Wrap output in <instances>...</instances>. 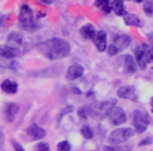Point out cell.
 Listing matches in <instances>:
<instances>
[{"label": "cell", "mask_w": 153, "mask_h": 151, "mask_svg": "<svg viewBox=\"0 0 153 151\" xmlns=\"http://www.w3.org/2000/svg\"><path fill=\"white\" fill-rule=\"evenodd\" d=\"M40 50L47 59L60 60L70 55V44L62 38H51L40 45Z\"/></svg>", "instance_id": "1"}, {"label": "cell", "mask_w": 153, "mask_h": 151, "mask_svg": "<svg viewBox=\"0 0 153 151\" xmlns=\"http://www.w3.org/2000/svg\"><path fill=\"white\" fill-rule=\"evenodd\" d=\"M19 26L22 30L26 32H34L38 29V25L36 22V19L33 18V11L29 6L21 7V13H19Z\"/></svg>", "instance_id": "2"}, {"label": "cell", "mask_w": 153, "mask_h": 151, "mask_svg": "<svg viewBox=\"0 0 153 151\" xmlns=\"http://www.w3.org/2000/svg\"><path fill=\"white\" fill-rule=\"evenodd\" d=\"M116 99H109V101H104V102H94L89 106L90 109V116L96 117V119H105L108 117L111 110L115 108Z\"/></svg>", "instance_id": "3"}, {"label": "cell", "mask_w": 153, "mask_h": 151, "mask_svg": "<svg viewBox=\"0 0 153 151\" xmlns=\"http://www.w3.org/2000/svg\"><path fill=\"white\" fill-rule=\"evenodd\" d=\"M150 123L149 114L143 110H134L133 113V127L137 132H145Z\"/></svg>", "instance_id": "4"}, {"label": "cell", "mask_w": 153, "mask_h": 151, "mask_svg": "<svg viewBox=\"0 0 153 151\" xmlns=\"http://www.w3.org/2000/svg\"><path fill=\"white\" fill-rule=\"evenodd\" d=\"M135 59H137V64L140 68L145 69L146 64L150 61V48L148 46V44H141L135 48L134 50Z\"/></svg>", "instance_id": "5"}, {"label": "cell", "mask_w": 153, "mask_h": 151, "mask_svg": "<svg viewBox=\"0 0 153 151\" xmlns=\"http://www.w3.org/2000/svg\"><path fill=\"white\" fill-rule=\"evenodd\" d=\"M134 135L131 128H118L109 135V143L111 144H122L127 142L128 139Z\"/></svg>", "instance_id": "6"}, {"label": "cell", "mask_w": 153, "mask_h": 151, "mask_svg": "<svg viewBox=\"0 0 153 151\" xmlns=\"http://www.w3.org/2000/svg\"><path fill=\"white\" fill-rule=\"evenodd\" d=\"M108 117H109L111 124H114V125H120V124L127 121V116L124 113V110L122 109V108H118V106H115L114 109L111 110V113H109Z\"/></svg>", "instance_id": "7"}, {"label": "cell", "mask_w": 153, "mask_h": 151, "mask_svg": "<svg viewBox=\"0 0 153 151\" xmlns=\"http://www.w3.org/2000/svg\"><path fill=\"white\" fill-rule=\"evenodd\" d=\"M18 112H19L18 104H15V102H8V104H6L3 114H4V119H6L7 123H13L14 120H15V116Z\"/></svg>", "instance_id": "8"}, {"label": "cell", "mask_w": 153, "mask_h": 151, "mask_svg": "<svg viewBox=\"0 0 153 151\" xmlns=\"http://www.w3.org/2000/svg\"><path fill=\"white\" fill-rule=\"evenodd\" d=\"M26 133H27L29 138H32L33 140H41V139L45 136V131L41 128V127H38L37 124L29 125L27 129H26Z\"/></svg>", "instance_id": "9"}, {"label": "cell", "mask_w": 153, "mask_h": 151, "mask_svg": "<svg viewBox=\"0 0 153 151\" xmlns=\"http://www.w3.org/2000/svg\"><path fill=\"white\" fill-rule=\"evenodd\" d=\"M83 75V67L79 64H73V66L68 67L66 72V78L68 80H75V79H79Z\"/></svg>", "instance_id": "10"}, {"label": "cell", "mask_w": 153, "mask_h": 151, "mask_svg": "<svg viewBox=\"0 0 153 151\" xmlns=\"http://www.w3.org/2000/svg\"><path fill=\"white\" fill-rule=\"evenodd\" d=\"M118 97L123 98V99H133L137 101V93L133 86H123L118 90Z\"/></svg>", "instance_id": "11"}, {"label": "cell", "mask_w": 153, "mask_h": 151, "mask_svg": "<svg viewBox=\"0 0 153 151\" xmlns=\"http://www.w3.org/2000/svg\"><path fill=\"white\" fill-rule=\"evenodd\" d=\"M112 44L118 48L119 52H120V50H123L124 48H127L128 45L131 44V37L130 35H126V34H119L114 38V42H112Z\"/></svg>", "instance_id": "12"}, {"label": "cell", "mask_w": 153, "mask_h": 151, "mask_svg": "<svg viewBox=\"0 0 153 151\" xmlns=\"http://www.w3.org/2000/svg\"><path fill=\"white\" fill-rule=\"evenodd\" d=\"M79 34L83 40H96L97 32L94 30V27L92 25H85L79 29Z\"/></svg>", "instance_id": "13"}, {"label": "cell", "mask_w": 153, "mask_h": 151, "mask_svg": "<svg viewBox=\"0 0 153 151\" xmlns=\"http://www.w3.org/2000/svg\"><path fill=\"white\" fill-rule=\"evenodd\" d=\"M0 53H1V56H3L4 59H15V57L21 56V52H19V49H16V48H11V46H8V45H6V46H1V49H0Z\"/></svg>", "instance_id": "14"}, {"label": "cell", "mask_w": 153, "mask_h": 151, "mask_svg": "<svg viewBox=\"0 0 153 151\" xmlns=\"http://www.w3.org/2000/svg\"><path fill=\"white\" fill-rule=\"evenodd\" d=\"M94 44L96 48L99 52H104L107 49V34L104 32H99L97 35H96V40H94Z\"/></svg>", "instance_id": "15"}, {"label": "cell", "mask_w": 153, "mask_h": 151, "mask_svg": "<svg viewBox=\"0 0 153 151\" xmlns=\"http://www.w3.org/2000/svg\"><path fill=\"white\" fill-rule=\"evenodd\" d=\"M1 90L7 94H15L18 91V83L14 82V80H10V79H6L1 82Z\"/></svg>", "instance_id": "16"}, {"label": "cell", "mask_w": 153, "mask_h": 151, "mask_svg": "<svg viewBox=\"0 0 153 151\" xmlns=\"http://www.w3.org/2000/svg\"><path fill=\"white\" fill-rule=\"evenodd\" d=\"M137 69V64L134 61V59L130 56V55H126L124 56V72L126 74H134Z\"/></svg>", "instance_id": "17"}, {"label": "cell", "mask_w": 153, "mask_h": 151, "mask_svg": "<svg viewBox=\"0 0 153 151\" xmlns=\"http://www.w3.org/2000/svg\"><path fill=\"white\" fill-rule=\"evenodd\" d=\"M124 23L127 26H135V27H141L142 26V21L134 14H126L124 15Z\"/></svg>", "instance_id": "18"}, {"label": "cell", "mask_w": 153, "mask_h": 151, "mask_svg": "<svg viewBox=\"0 0 153 151\" xmlns=\"http://www.w3.org/2000/svg\"><path fill=\"white\" fill-rule=\"evenodd\" d=\"M112 7H114V11L116 15L119 16H124L126 15V8H124V4H123V0H115L114 4H112Z\"/></svg>", "instance_id": "19"}, {"label": "cell", "mask_w": 153, "mask_h": 151, "mask_svg": "<svg viewBox=\"0 0 153 151\" xmlns=\"http://www.w3.org/2000/svg\"><path fill=\"white\" fill-rule=\"evenodd\" d=\"M96 7H99L102 13H105V14H108L112 8L109 0H96Z\"/></svg>", "instance_id": "20"}, {"label": "cell", "mask_w": 153, "mask_h": 151, "mask_svg": "<svg viewBox=\"0 0 153 151\" xmlns=\"http://www.w3.org/2000/svg\"><path fill=\"white\" fill-rule=\"evenodd\" d=\"M143 13L148 16H153V0H145L143 1Z\"/></svg>", "instance_id": "21"}, {"label": "cell", "mask_w": 153, "mask_h": 151, "mask_svg": "<svg viewBox=\"0 0 153 151\" xmlns=\"http://www.w3.org/2000/svg\"><path fill=\"white\" fill-rule=\"evenodd\" d=\"M8 41H13V42H16V44H22V34L21 33H11V34L7 37Z\"/></svg>", "instance_id": "22"}, {"label": "cell", "mask_w": 153, "mask_h": 151, "mask_svg": "<svg viewBox=\"0 0 153 151\" xmlns=\"http://www.w3.org/2000/svg\"><path fill=\"white\" fill-rule=\"evenodd\" d=\"M81 133H82V136L85 139H92L93 138V131L89 125H83L82 129H81Z\"/></svg>", "instance_id": "23"}, {"label": "cell", "mask_w": 153, "mask_h": 151, "mask_svg": "<svg viewBox=\"0 0 153 151\" xmlns=\"http://www.w3.org/2000/svg\"><path fill=\"white\" fill-rule=\"evenodd\" d=\"M78 116L82 117V119H88V116H90L89 106H82L81 109H78Z\"/></svg>", "instance_id": "24"}, {"label": "cell", "mask_w": 153, "mask_h": 151, "mask_svg": "<svg viewBox=\"0 0 153 151\" xmlns=\"http://www.w3.org/2000/svg\"><path fill=\"white\" fill-rule=\"evenodd\" d=\"M57 151H71V144L67 140H63L57 144Z\"/></svg>", "instance_id": "25"}, {"label": "cell", "mask_w": 153, "mask_h": 151, "mask_svg": "<svg viewBox=\"0 0 153 151\" xmlns=\"http://www.w3.org/2000/svg\"><path fill=\"white\" fill-rule=\"evenodd\" d=\"M36 151H51L49 150V146H48V143H38L37 146H36Z\"/></svg>", "instance_id": "26"}, {"label": "cell", "mask_w": 153, "mask_h": 151, "mask_svg": "<svg viewBox=\"0 0 153 151\" xmlns=\"http://www.w3.org/2000/svg\"><path fill=\"white\" fill-rule=\"evenodd\" d=\"M116 53H119V49L115 46L114 44H111V45H109V48H108V55H109V56H115Z\"/></svg>", "instance_id": "27"}, {"label": "cell", "mask_w": 153, "mask_h": 151, "mask_svg": "<svg viewBox=\"0 0 153 151\" xmlns=\"http://www.w3.org/2000/svg\"><path fill=\"white\" fill-rule=\"evenodd\" d=\"M11 143H13V147H14V150H15V151H25V148H23L22 146L19 144L16 140H13Z\"/></svg>", "instance_id": "28"}, {"label": "cell", "mask_w": 153, "mask_h": 151, "mask_svg": "<svg viewBox=\"0 0 153 151\" xmlns=\"http://www.w3.org/2000/svg\"><path fill=\"white\" fill-rule=\"evenodd\" d=\"M152 142H153V139H152V138H146V139H143V140H141V142H140V146H146V144H150Z\"/></svg>", "instance_id": "29"}, {"label": "cell", "mask_w": 153, "mask_h": 151, "mask_svg": "<svg viewBox=\"0 0 153 151\" xmlns=\"http://www.w3.org/2000/svg\"><path fill=\"white\" fill-rule=\"evenodd\" d=\"M104 151H120L118 147H114V146H105Z\"/></svg>", "instance_id": "30"}, {"label": "cell", "mask_w": 153, "mask_h": 151, "mask_svg": "<svg viewBox=\"0 0 153 151\" xmlns=\"http://www.w3.org/2000/svg\"><path fill=\"white\" fill-rule=\"evenodd\" d=\"M42 4H51V3H53V0H40Z\"/></svg>", "instance_id": "31"}, {"label": "cell", "mask_w": 153, "mask_h": 151, "mask_svg": "<svg viewBox=\"0 0 153 151\" xmlns=\"http://www.w3.org/2000/svg\"><path fill=\"white\" fill-rule=\"evenodd\" d=\"M150 61H153V46L150 48Z\"/></svg>", "instance_id": "32"}, {"label": "cell", "mask_w": 153, "mask_h": 151, "mask_svg": "<svg viewBox=\"0 0 153 151\" xmlns=\"http://www.w3.org/2000/svg\"><path fill=\"white\" fill-rule=\"evenodd\" d=\"M150 106H152V112H153V97H152V99H150Z\"/></svg>", "instance_id": "33"}, {"label": "cell", "mask_w": 153, "mask_h": 151, "mask_svg": "<svg viewBox=\"0 0 153 151\" xmlns=\"http://www.w3.org/2000/svg\"><path fill=\"white\" fill-rule=\"evenodd\" d=\"M134 1H137V3H142V1H145V0H134Z\"/></svg>", "instance_id": "34"}]
</instances>
